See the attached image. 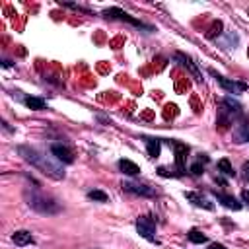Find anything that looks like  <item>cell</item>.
Segmentation results:
<instances>
[{
	"mask_svg": "<svg viewBox=\"0 0 249 249\" xmlns=\"http://www.w3.org/2000/svg\"><path fill=\"white\" fill-rule=\"evenodd\" d=\"M214 197H216V201L222 202L226 208H232V210H241V208H243V204H241L235 197H232V195H228V193H218V191H214Z\"/></svg>",
	"mask_w": 249,
	"mask_h": 249,
	"instance_id": "11",
	"label": "cell"
},
{
	"mask_svg": "<svg viewBox=\"0 0 249 249\" xmlns=\"http://www.w3.org/2000/svg\"><path fill=\"white\" fill-rule=\"evenodd\" d=\"M220 30H222V22H220V20H216V22L212 24V28H210V31L206 33V37H210V39H212V37H216V33L220 35Z\"/></svg>",
	"mask_w": 249,
	"mask_h": 249,
	"instance_id": "20",
	"label": "cell"
},
{
	"mask_svg": "<svg viewBox=\"0 0 249 249\" xmlns=\"http://www.w3.org/2000/svg\"><path fill=\"white\" fill-rule=\"evenodd\" d=\"M206 249H226L222 243H208V247Z\"/></svg>",
	"mask_w": 249,
	"mask_h": 249,
	"instance_id": "24",
	"label": "cell"
},
{
	"mask_svg": "<svg viewBox=\"0 0 249 249\" xmlns=\"http://www.w3.org/2000/svg\"><path fill=\"white\" fill-rule=\"evenodd\" d=\"M193 175H202V171H204V166H202V162L199 160V162H195L193 166H191V170H189Z\"/></svg>",
	"mask_w": 249,
	"mask_h": 249,
	"instance_id": "21",
	"label": "cell"
},
{
	"mask_svg": "<svg viewBox=\"0 0 249 249\" xmlns=\"http://www.w3.org/2000/svg\"><path fill=\"white\" fill-rule=\"evenodd\" d=\"M175 61L179 62V66H183L197 82H202L204 78H202V74H201V70H199V64L189 57V55H185V53H175Z\"/></svg>",
	"mask_w": 249,
	"mask_h": 249,
	"instance_id": "7",
	"label": "cell"
},
{
	"mask_svg": "<svg viewBox=\"0 0 249 249\" xmlns=\"http://www.w3.org/2000/svg\"><path fill=\"white\" fill-rule=\"evenodd\" d=\"M137 232L140 233V237L152 241V243H160L158 237H156V224L148 218V216H140L137 220Z\"/></svg>",
	"mask_w": 249,
	"mask_h": 249,
	"instance_id": "5",
	"label": "cell"
},
{
	"mask_svg": "<svg viewBox=\"0 0 249 249\" xmlns=\"http://www.w3.org/2000/svg\"><path fill=\"white\" fill-rule=\"evenodd\" d=\"M171 144H173V150H175V166H177V171H179V175H183L185 170H187L189 146L183 144V142H171Z\"/></svg>",
	"mask_w": 249,
	"mask_h": 249,
	"instance_id": "8",
	"label": "cell"
},
{
	"mask_svg": "<svg viewBox=\"0 0 249 249\" xmlns=\"http://www.w3.org/2000/svg\"><path fill=\"white\" fill-rule=\"evenodd\" d=\"M146 148H148V156L150 158H158L160 156V140L158 139H144Z\"/></svg>",
	"mask_w": 249,
	"mask_h": 249,
	"instance_id": "16",
	"label": "cell"
},
{
	"mask_svg": "<svg viewBox=\"0 0 249 249\" xmlns=\"http://www.w3.org/2000/svg\"><path fill=\"white\" fill-rule=\"evenodd\" d=\"M233 139H235V142H249V121H241L235 124Z\"/></svg>",
	"mask_w": 249,
	"mask_h": 249,
	"instance_id": "12",
	"label": "cell"
},
{
	"mask_svg": "<svg viewBox=\"0 0 249 249\" xmlns=\"http://www.w3.org/2000/svg\"><path fill=\"white\" fill-rule=\"evenodd\" d=\"M12 241H14L18 247H26V245L33 243V235H31V232H28V230H18V232H14V235H12Z\"/></svg>",
	"mask_w": 249,
	"mask_h": 249,
	"instance_id": "13",
	"label": "cell"
},
{
	"mask_svg": "<svg viewBox=\"0 0 249 249\" xmlns=\"http://www.w3.org/2000/svg\"><path fill=\"white\" fill-rule=\"evenodd\" d=\"M218 171L224 173V175H228V177H233V175H235V171H233V168H232V164H230L228 158L218 160Z\"/></svg>",
	"mask_w": 249,
	"mask_h": 249,
	"instance_id": "17",
	"label": "cell"
},
{
	"mask_svg": "<svg viewBox=\"0 0 249 249\" xmlns=\"http://www.w3.org/2000/svg\"><path fill=\"white\" fill-rule=\"evenodd\" d=\"M187 237H189V241L191 243H206L208 241V237H206V233H202L201 230H189V233H187Z\"/></svg>",
	"mask_w": 249,
	"mask_h": 249,
	"instance_id": "18",
	"label": "cell"
},
{
	"mask_svg": "<svg viewBox=\"0 0 249 249\" xmlns=\"http://www.w3.org/2000/svg\"><path fill=\"white\" fill-rule=\"evenodd\" d=\"M18 154L26 162H30L33 168H37L41 173L49 175L51 179L59 181V179H64V175H66L62 164L55 156H47V154H43V152H39L35 148H30V146H18Z\"/></svg>",
	"mask_w": 249,
	"mask_h": 249,
	"instance_id": "1",
	"label": "cell"
},
{
	"mask_svg": "<svg viewBox=\"0 0 249 249\" xmlns=\"http://www.w3.org/2000/svg\"><path fill=\"white\" fill-rule=\"evenodd\" d=\"M214 78H216V82H218V86L222 88V90H226L228 93H243V92H247V84L245 82H239V80H230V78H224L222 74H218L214 68H210L208 70Z\"/></svg>",
	"mask_w": 249,
	"mask_h": 249,
	"instance_id": "4",
	"label": "cell"
},
{
	"mask_svg": "<svg viewBox=\"0 0 249 249\" xmlns=\"http://www.w3.org/2000/svg\"><path fill=\"white\" fill-rule=\"evenodd\" d=\"M24 103H26V107H30L31 111H43V109L47 107V101H45L43 97H35V95L26 97Z\"/></svg>",
	"mask_w": 249,
	"mask_h": 249,
	"instance_id": "14",
	"label": "cell"
},
{
	"mask_svg": "<svg viewBox=\"0 0 249 249\" xmlns=\"http://www.w3.org/2000/svg\"><path fill=\"white\" fill-rule=\"evenodd\" d=\"M241 197H243V201L249 204V191H243V195H241Z\"/></svg>",
	"mask_w": 249,
	"mask_h": 249,
	"instance_id": "25",
	"label": "cell"
},
{
	"mask_svg": "<svg viewBox=\"0 0 249 249\" xmlns=\"http://www.w3.org/2000/svg\"><path fill=\"white\" fill-rule=\"evenodd\" d=\"M26 201H28V204L35 210V212H39V214H57L59 210H61V206H59V202H55L51 197H45V195H41V193H30V191H26Z\"/></svg>",
	"mask_w": 249,
	"mask_h": 249,
	"instance_id": "2",
	"label": "cell"
},
{
	"mask_svg": "<svg viewBox=\"0 0 249 249\" xmlns=\"http://www.w3.org/2000/svg\"><path fill=\"white\" fill-rule=\"evenodd\" d=\"M123 191L127 193H133V195H140V197H156L158 191L150 185H144V183H137V181H123Z\"/></svg>",
	"mask_w": 249,
	"mask_h": 249,
	"instance_id": "6",
	"label": "cell"
},
{
	"mask_svg": "<svg viewBox=\"0 0 249 249\" xmlns=\"http://www.w3.org/2000/svg\"><path fill=\"white\" fill-rule=\"evenodd\" d=\"M2 66H4V68H10V66H12V61H8V59H6V61L2 62Z\"/></svg>",
	"mask_w": 249,
	"mask_h": 249,
	"instance_id": "26",
	"label": "cell"
},
{
	"mask_svg": "<svg viewBox=\"0 0 249 249\" xmlns=\"http://www.w3.org/2000/svg\"><path fill=\"white\" fill-rule=\"evenodd\" d=\"M185 199L191 202V204H195V206H199V208H204V210H214V202L206 197V195H202V193H199V191H187L185 193Z\"/></svg>",
	"mask_w": 249,
	"mask_h": 249,
	"instance_id": "9",
	"label": "cell"
},
{
	"mask_svg": "<svg viewBox=\"0 0 249 249\" xmlns=\"http://www.w3.org/2000/svg\"><path fill=\"white\" fill-rule=\"evenodd\" d=\"M88 199H90V201H95V202H107V201H109L107 193H103V191H99V189L90 191V193H88Z\"/></svg>",
	"mask_w": 249,
	"mask_h": 249,
	"instance_id": "19",
	"label": "cell"
},
{
	"mask_svg": "<svg viewBox=\"0 0 249 249\" xmlns=\"http://www.w3.org/2000/svg\"><path fill=\"white\" fill-rule=\"evenodd\" d=\"M241 171H243V175H245V179L249 181V162H245V164H243V168H241Z\"/></svg>",
	"mask_w": 249,
	"mask_h": 249,
	"instance_id": "23",
	"label": "cell"
},
{
	"mask_svg": "<svg viewBox=\"0 0 249 249\" xmlns=\"http://www.w3.org/2000/svg\"><path fill=\"white\" fill-rule=\"evenodd\" d=\"M103 18H107V20H119V22H127V24H131V26H135V28H142V30H146V31H154L152 26H146L144 22L133 18L131 14H127V12L121 10V8H107V10H103Z\"/></svg>",
	"mask_w": 249,
	"mask_h": 249,
	"instance_id": "3",
	"label": "cell"
},
{
	"mask_svg": "<svg viewBox=\"0 0 249 249\" xmlns=\"http://www.w3.org/2000/svg\"><path fill=\"white\" fill-rule=\"evenodd\" d=\"M119 170L127 175H139L140 173V168L131 160H119Z\"/></svg>",
	"mask_w": 249,
	"mask_h": 249,
	"instance_id": "15",
	"label": "cell"
},
{
	"mask_svg": "<svg viewBox=\"0 0 249 249\" xmlns=\"http://www.w3.org/2000/svg\"><path fill=\"white\" fill-rule=\"evenodd\" d=\"M51 154H53L59 162H62V164H74V154H72L66 146H62V144H53V146H51Z\"/></svg>",
	"mask_w": 249,
	"mask_h": 249,
	"instance_id": "10",
	"label": "cell"
},
{
	"mask_svg": "<svg viewBox=\"0 0 249 249\" xmlns=\"http://www.w3.org/2000/svg\"><path fill=\"white\" fill-rule=\"evenodd\" d=\"M62 6H66V8H72V10H76V12H84V14H90V10L88 8H84V6H78V4H62Z\"/></svg>",
	"mask_w": 249,
	"mask_h": 249,
	"instance_id": "22",
	"label": "cell"
}]
</instances>
